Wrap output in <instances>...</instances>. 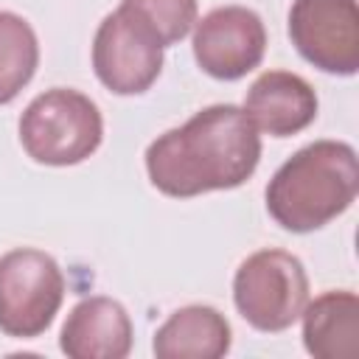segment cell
<instances>
[{
  "label": "cell",
  "mask_w": 359,
  "mask_h": 359,
  "mask_svg": "<svg viewBox=\"0 0 359 359\" xmlns=\"http://www.w3.org/2000/svg\"><path fill=\"white\" fill-rule=\"evenodd\" d=\"M104 140V118L95 101L70 87L39 93L20 115V143L34 163L76 165Z\"/></svg>",
  "instance_id": "3"
},
{
  "label": "cell",
  "mask_w": 359,
  "mask_h": 359,
  "mask_svg": "<svg viewBox=\"0 0 359 359\" xmlns=\"http://www.w3.org/2000/svg\"><path fill=\"white\" fill-rule=\"evenodd\" d=\"M258 160L261 135L236 104H210L146 149L151 185L174 199L238 188L255 174Z\"/></svg>",
  "instance_id": "1"
},
{
  "label": "cell",
  "mask_w": 359,
  "mask_h": 359,
  "mask_svg": "<svg viewBox=\"0 0 359 359\" xmlns=\"http://www.w3.org/2000/svg\"><path fill=\"white\" fill-rule=\"evenodd\" d=\"M59 348L70 359H123L132 351V320L112 297H84L70 309Z\"/></svg>",
  "instance_id": "10"
},
{
  "label": "cell",
  "mask_w": 359,
  "mask_h": 359,
  "mask_svg": "<svg viewBox=\"0 0 359 359\" xmlns=\"http://www.w3.org/2000/svg\"><path fill=\"white\" fill-rule=\"evenodd\" d=\"M289 39L317 70L353 76L359 70L356 0H294L289 8Z\"/></svg>",
  "instance_id": "6"
},
{
  "label": "cell",
  "mask_w": 359,
  "mask_h": 359,
  "mask_svg": "<svg viewBox=\"0 0 359 359\" xmlns=\"http://www.w3.org/2000/svg\"><path fill=\"white\" fill-rule=\"evenodd\" d=\"M303 345L317 359L359 356V297L348 289L323 292L303 309Z\"/></svg>",
  "instance_id": "12"
},
{
  "label": "cell",
  "mask_w": 359,
  "mask_h": 359,
  "mask_svg": "<svg viewBox=\"0 0 359 359\" xmlns=\"http://www.w3.org/2000/svg\"><path fill=\"white\" fill-rule=\"evenodd\" d=\"M196 0H121L118 8H123L163 48H168L188 36L196 22Z\"/></svg>",
  "instance_id": "14"
},
{
  "label": "cell",
  "mask_w": 359,
  "mask_h": 359,
  "mask_svg": "<svg viewBox=\"0 0 359 359\" xmlns=\"http://www.w3.org/2000/svg\"><path fill=\"white\" fill-rule=\"evenodd\" d=\"M241 109L258 132L289 137L303 132L317 118V93L297 73L266 70L250 84Z\"/></svg>",
  "instance_id": "9"
},
{
  "label": "cell",
  "mask_w": 359,
  "mask_h": 359,
  "mask_svg": "<svg viewBox=\"0 0 359 359\" xmlns=\"http://www.w3.org/2000/svg\"><path fill=\"white\" fill-rule=\"evenodd\" d=\"M233 331L213 306L177 309L151 339L157 359H219L230 351Z\"/></svg>",
  "instance_id": "11"
},
{
  "label": "cell",
  "mask_w": 359,
  "mask_h": 359,
  "mask_svg": "<svg viewBox=\"0 0 359 359\" xmlns=\"http://www.w3.org/2000/svg\"><path fill=\"white\" fill-rule=\"evenodd\" d=\"M93 70L115 95H140L163 70V45L123 8H115L95 28Z\"/></svg>",
  "instance_id": "7"
},
{
  "label": "cell",
  "mask_w": 359,
  "mask_h": 359,
  "mask_svg": "<svg viewBox=\"0 0 359 359\" xmlns=\"http://www.w3.org/2000/svg\"><path fill=\"white\" fill-rule=\"evenodd\" d=\"M233 303L258 331H286L309 303V278L297 255L258 250L247 255L233 278Z\"/></svg>",
  "instance_id": "4"
},
{
  "label": "cell",
  "mask_w": 359,
  "mask_h": 359,
  "mask_svg": "<svg viewBox=\"0 0 359 359\" xmlns=\"http://www.w3.org/2000/svg\"><path fill=\"white\" fill-rule=\"evenodd\" d=\"M359 191V160L351 143L314 140L297 149L266 185V210L289 233H311L342 216Z\"/></svg>",
  "instance_id": "2"
},
{
  "label": "cell",
  "mask_w": 359,
  "mask_h": 359,
  "mask_svg": "<svg viewBox=\"0 0 359 359\" xmlns=\"http://www.w3.org/2000/svg\"><path fill=\"white\" fill-rule=\"evenodd\" d=\"M266 50L264 20L247 6H219L194 22V59L222 81L255 70Z\"/></svg>",
  "instance_id": "8"
},
{
  "label": "cell",
  "mask_w": 359,
  "mask_h": 359,
  "mask_svg": "<svg viewBox=\"0 0 359 359\" xmlns=\"http://www.w3.org/2000/svg\"><path fill=\"white\" fill-rule=\"evenodd\" d=\"M39 42L31 22L14 11H0V104H8L34 79Z\"/></svg>",
  "instance_id": "13"
},
{
  "label": "cell",
  "mask_w": 359,
  "mask_h": 359,
  "mask_svg": "<svg viewBox=\"0 0 359 359\" xmlns=\"http://www.w3.org/2000/svg\"><path fill=\"white\" fill-rule=\"evenodd\" d=\"M65 297V275L53 255L17 247L0 255V331L34 339L53 323Z\"/></svg>",
  "instance_id": "5"
}]
</instances>
